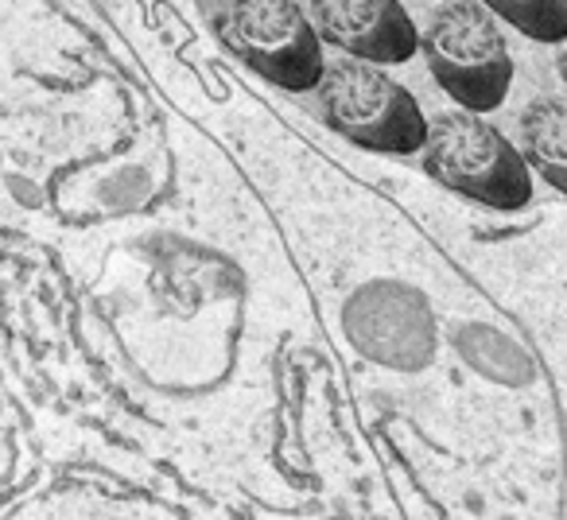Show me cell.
I'll return each mask as SVG.
<instances>
[{"mask_svg": "<svg viewBox=\"0 0 567 520\" xmlns=\"http://www.w3.org/2000/svg\"><path fill=\"white\" fill-rule=\"evenodd\" d=\"M424 171L440 187L489 210H525L533 202V167L497 125L474 110H451L427 121Z\"/></svg>", "mask_w": 567, "mask_h": 520, "instance_id": "6da1fadb", "label": "cell"}, {"mask_svg": "<svg viewBox=\"0 0 567 520\" xmlns=\"http://www.w3.org/2000/svg\"><path fill=\"white\" fill-rule=\"evenodd\" d=\"M420 51L440 90L463 110L494 113L509 97V43L482 0H447L420 32Z\"/></svg>", "mask_w": 567, "mask_h": 520, "instance_id": "7a4b0ae2", "label": "cell"}, {"mask_svg": "<svg viewBox=\"0 0 567 520\" xmlns=\"http://www.w3.org/2000/svg\"><path fill=\"white\" fill-rule=\"evenodd\" d=\"M319 110L323 121L365 152L381 156H412L427 141V117L420 102L381 71V63L342 59L319 79Z\"/></svg>", "mask_w": 567, "mask_h": 520, "instance_id": "3957f363", "label": "cell"}, {"mask_svg": "<svg viewBox=\"0 0 567 520\" xmlns=\"http://www.w3.org/2000/svg\"><path fill=\"white\" fill-rule=\"evenodd\" d=\"M226 51L276 90H319L327 71L323 35L296 0H229L218 17Z\"/></svg>", "mask_w": 567, "mask_h": 520, "instance_id": "277c9868", "label": "cell"}, {"mask_svg": "<svg viewBox=\"0 0 567 520\" xmlns=\"http://www.w3.org/2000/svg\"><path fill=\"white\" fill-rule=\"evenodd\" d=\"M323 43L350 59L396 66L420 51V32L401 0H311Z\"/></svg>", "mask_w": 567, "mask_h": 520, "instance_id": "5b68a950", "label": "cell"}, {"mask_svg": "<svg viewBox=\"0 0 567 520\" xmlns=\"http://www.w3.org/2000/svg\"><path fill=\"white\" fill-rule=\"evenodd\" d=\"M517 136L536 179L567 195V97H533L517 117Z\"/></svg>", "mask_w": 567, "mask_h": 520, "instance_id": "8992f818", "label": "cell"}, {"mask_svg": "<svg viewBox=\"0 0 567 520\" xmlns=\"http://www.w3.org/2000/svg\"><path fill=\"white\" fill-rule=\"evenodd\" d=\"M502 24L517 28L536 43L567 40V0H482Z\"/></svg>", "mask_w": 567, "mask_h": 520, "instance_id": "52a82bcc", "label": "cell"}, {"mask_svg": "<svg viewBox=\"0 0 567 520\" xmlns=\"http://www.w3.org/2000/svg\"><path fill=\"white\" fill-rule=\"evenodd\" d=\"M556 74H559V82L567 86V40L559 43V51H556Z\"/></svg>", "mask_w": 567, "mask_h": 520, "instance_id": "ba28073f", "label": "cell"}]
</instances>
